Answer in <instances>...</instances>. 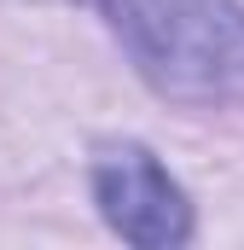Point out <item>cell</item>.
Instances as JSON below:
<instances>
[{
    "label": "cell",
    "mask_w": 244,
    "mask_h": 250,
    "mask_svg": "<svg viewBox=\"0 0 244 250\" xmlns=\"http://www.w3.org/2000/svg\"><path fill=\"white\" fill-rule=\"evenodd\" d=\"M140 76L186 105L244 99V12L233 0H93Z\"/></svg>",
    "instance_id": "cell-1"
},
{
    "label": "cell",
    "mask_w": 244,
    "mask_h": 250,
    "mask_svg": "<svg viewBox=\"0 0 244 250\" xmlns=\"http://www.w3.org/2000/svg\"><path fill=\"white\" fill-rule=\"evenodd\" d=\"M93 192H99V209L105 221L117 227L128 245H145V250H163V245H181L192 233V209H186L181 187L163 175V163L140 146H117L99 157L93 169Z\"/></svg>",
    "instance_id": "cell-2"
}]
</instances>
